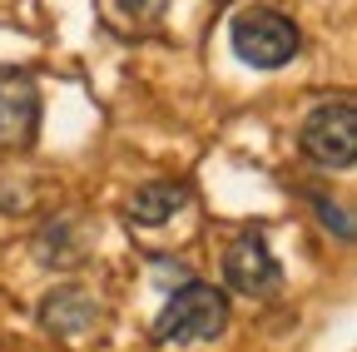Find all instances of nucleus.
Returning a JSON list of instances; mask_svg holds the SVG:
<instances>
[{"label":"nucleus","instance_id":"f257e3e1","mask_svg":"<svg viewBox=\"0 0 357 352\" xmlns=\"http://www.w3.org/2000/svg\"><path fill=\"white\" fill-rule=\"evenodd\" d=\"M229 328V298L213 283H184L178 293H169V303L154 318V347H194V342H213Z\"/></svg>","mask_w":357,"mask_h":352},{"label":"nucleus","instance_id":"f03ea898","mask_svg":"<svg viewBox=\"0 0 357 352\" xmlns=\"http://www.w3.org/2000/svg\"><path fill=\"white\" fill-rule=\"evenodd\" d=\"M229 45L243 65L253 70H283L298 45H303V35H298V20H288L283 10L273 6H243L234 20H229Z\"/></svg>","mask_w":357,"mask_h":352},{"label":"nucleus","instance_id":"6e6552de","mask_svg":"<svg viewBox=\"0 0 357 352\" xmlns=\"http://www.w3.org/2000/svg\"><path fill=\"white\" fill-rule=\"evenodd\" d=\"M164 10H169V0H95L100 25H105L109 35H119V40L149 35V30L164 20Z\"/></svg>","mask_w":357,"mask_h":352},{"label":"nucleus","instance_id":"39448f33","mask_svg":"<svg viewBox=\"0 0 357 352\" xmlns=\"http://www.w3.org/2000/svg\"><path fill=\"white\" fill-rule=\"evenodd\" d=\"M40 135V84L30 70H0V149H30Z\"/></svg>","mask_w":357,"mask_h":352},{"label":"nucleus","instance_id":"1a4fd4ad","mask_svg":"<svg viewBox=\"0 0 357 352\" xmlns=\"http://www.w3.org/2000/svg\"><path fill=\"white\" fill-rule=\"evenodd\" d=\"M312 204H318V213H323V224L342 238V243H352V224H347V213L337 208V204H328V199H312Z\"/></svg>","mask_w":357,"mask_h":352},{"label":"nucleus","instance_id":"7ed1b4c3","mask_svg":"<svg viewBox=\"0 0 357 352\" xmlns=\"http://www.w3.org/2000/svg\"><path fill=\"white\" fill-rule=\"evenodd\" d=\"M298 149L318 169H352L357 164V105L352 100L318 105L298 129Z\"/></svg>","mask_w":357,"mask_h":352},{"label":"nucleus","instance_id":"0eeeda50","mask_svg":"<svg viewBox=\"0 0 357 352\" xmlns=\"http://www.w3.org/2000/svg\"><path fill=\"white\" fill-rule=\"evenodd\" d=\"M189 199H194V189L184 179H149V184H139L129 194L124 213H129V224H139V229H164Z\"/></svg>","mask_w":357,"mask_h":352},{"label":"nucleus","instance_id":"423d86ee","mask_svg":"<svg viewBox=\"0 0 357 352\" xmlns=\"http://www.w3.org/2000/svg\"><path fill=\"white\" fill-rule=\"evenodd\" d=\"M40 328L65 342H79L89 328H100V303L84 288H50L40 298Z\"/></svg>","mask_w":357,"mask_h":352},{"label":"nucleus","instance_id":"20e7f679","mask_svg":"<svg viewBox=\"0 0 357 352\" xmlns=\"http://www.w3.org/2000/svg\"><path fill=\"white\" fill-rule=\"evenodd\" d=\"M223 278L243 298H273L283 288V268H278V258L268 253V238L258 229H243L223 248Z\"/></svg>","mask_w":357,"mask_h":352}]
</instances>
